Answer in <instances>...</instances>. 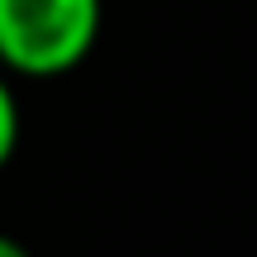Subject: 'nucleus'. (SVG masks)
<instances>
[{"mask_svg": "<svg viewBox=\"0 0 257 257\" xmlns=\"http://www.w3.org/2000/svg\"><path fill=\"white\" fill-rule=\"evenodd\" d=\"M0 257H29V248L19 238H10V233H0Z\"/></svg>", "mask_w": 257, "mask_h": 257, "instance_id": "obj_3", "label": "nucleus"}, {"mask_svg": "<svg viewBox=\"0 0 257 257\" xmlns=\"http://www.w3.org/2000/svg\"><path fill=\"white\" fill-rule=\"evenodd\" d=\"M100 0H0V67L19 76H62L91 57Z\"/></svg>", "mask_w": 257, "mask_h": 257, "instance_id": "obj_1", "label": "nucleus"}, {"mask_svg": "<svg viewBox=\"0 0 257 257\" xmlns=\"http://www.w3.org/2000/svg\"><path fill=\"white\" fill-rule=\"evenodd\" d=\"M15 143H19V105L10 95L5 76H0V167L15 157Z\"/></svg>", "mask_w": 257, "mask_h": 257, "instance_id": "obj_2", "label": "nucleus"}]
</instances>
